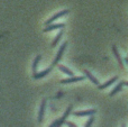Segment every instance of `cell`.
Listing matches in <instances>:
<instances>
[{"label": "cell", "mask_w": 128, "mask_h": 127, "mask_svg": "<svg viewBox=\"0 0 128 127\" xmlns=\"http://www.w3.org/2000/svg\"><path fill=\"white\" fill-rule=\"evenodd\" d=\"M62 36H63V32L61 30V32H58V34L56 35V37H55V40H53V43H52V47H55L56 45H58V43L60 42V40L62 38Z\"/></svg>", "instance_id": "obj_13"}, {"label": "cell", "mask_w": 128, "mask_h": 127, "mask_svg": "<svg viewBox=\"0 0 128 127\" xmlns=\"http://www.w3.org/2000/svg\"><path fill=\"white\" fill-rule=\"evenodd\" d=\"M124 86H125V84H124V81H122V82H119V83H118V84L115 87V89H114L109 94V96L112 97V96H115L116 94H118L119 91H122V87H124Z\"/></svg>", "instance_id": "obj_10"}, {"label": "cell", "mask_w": 128, "mask_h": 127, "mask_svg": "<svg viewBox=\"0 0 128 127\" xmlns=\"http://www.w3.org/2000/svg\"><path fill=\"white\" fill-rule=\"evenodd\" d=\"M68 12H70V11H68V10H63V11H61V12H58V14H56V15H54L52 18H50L48 20H46V22H45V25H47V26H48V25H51L53 22H55L56 19H58V18L63 17V16H65V15H68Z\"/></svg>", "instance_id": "obj_1"}, {"label": "cell", "mask_w": 128, "mask_h": 127, "mask_svg": "<svg viewBox=\"0 0 128 127\" xmlns=\"http://www.w3.org/2000/svg\"><path fill=\"white\" fill-rule=\"evenodd\" d=\"M72 112V106H70V107H68V109H66V112H64V115H63V117H62V118L66 119V118H68V115H70V112Z\"/></svg>", "instance_id": "obj_17"}, {"label": "cell", "mask_w": 128, "mask_h": 127, "mask_svg": "<svg viewBox=\"0 0 128 127\" xmlns=\"http://www.w3.org/2000/svg\"><path fill=\"white\" fill-rule=\"evenodd\" d=\"M66 125H68V127H78L74 123H72V122H68V123H66Z\"/></svg>", "instance_id": "obj_18"}, {"label": "cell", "mask_w": 128, "mask_h": 127, "mask_svg": "<svg viewBox=\"0 0 128 127\" xmlns=\"http://www.w3.org/2000/svg\"><path fill=\"white\" fill-rule=\"evenodd\" d=\"M58 69H60L61 71L63 72V73L68 74V76H73V72L71 71V70H68V68H65L64 65H58Z\"/></svg>", "instance_id": "obj_14"}, {"label": "cell", "mask_w": 128, "mask_h": 127, "mask_svg": "<svg viewBox=\"0 0 128 127\" xmlns=\"http://www.w3.org/2000/svg\"><path fill=\"white\" fill-rule=\"evenodd\" d=\"M52 68H53V65L52 66H50L48 69H46V70H44V71H42V72H40V73H35V74H33V78L34 79H42V78H44L45 76H47V74L51 72V70H52Z\"/></svg>", "instance_id": "obj_6"}, {"label": "cell", "mask_w": 128, "mask_h": 127, "mask_svg": "<svg viewBox=\"0 0 128 127\" xmlns=\"http://www.w3.org/2000/svg\"><path fill=\"white\" fill-rule=\"evenodd\" d=\"M40 58H42V56L37 55V56H36V58L34 60V63H33V72H34V74L37 73V65H38V63H40Z\"/></svg>", "instance_id": "obj_12"}, {"label": "cell", "mask_w": 128, "mask_h": 127, "mask_svg": "<svg viewBox=\"0 0 128 127\" xmlns=\"http://www.w3.org/2000/svg\"><path fill=\"white\" fill-rule=\"evenodd\" d=\"M84 76H71L68 79H63L61 80V83L62 84H66V83H72V82H79V81H83L84 80Z\"/></svg>", "instance_id": "obj_4"}, {"label": "cell", "mask_w": 128, "mask_h": 127, "mask_svg": "<svg viewBox=\"0 0 128 127\" xmlns=\"http://www.w3.org/2000/svg\"><path fill=\"white\" fill-rule=\"evenodd\" d=\"M124 84H125V86H127V87H128V81H124Z\"/></svg>", "instance_id": "obj_19"}, {"label": "cell", "mask_w": 128, "mask_h": 127, "mask_svg": "<svg viewBox=\"0 0 128 127\" xmlns=\"http://www.w3.org/2000/svg\"><path fill=\"white\" fill-rule=\"evenodd\" d=\"M117 80H118V76H115V78L110 79V80H109V81H107V82H106V83H104V84H100L98 89H100V90H104V89H106V88L110 87L111 84H114V83H115Z\"/></svg>", "instance_id": "obj_8"}, {"label": "cell", "mask_w": 128, "mask_h": 127, "mask_svg": "<svg viewBox=\"0 0 128 127\" xmlns=\"http://www.w3.org/2000/svg\"><path fill=\"white\" fill-rule=\"evenodd\" d=\"M66 46H68V42H64L63 44H62V46H61L60 51H58V55H56L55 60H54V62H53V65H56V64H58V62H60V60H61V58H62V56H63V53H64V51H65Z\"/></svg>", "instance_id": "obj_2"}, {"label": "cell", "mask_w": 128, "mask_h": 127, "mask_svg": "<svg viewBox=\"0 0 128 127\" xmlns=\"http://www.w3.org/2000/svg\"><path fill=\"white\" fill-rule=\"evenodd\" d=\"M64 122H65V119L64 118H61V119H58L56 122H54L53 124H52L50 127H61L64 124Z\"/></svg>", "instance_id": "obj_15"}, {"label": "cell", "mask_w": 128, "mask_h": 127, "mask_svg": "<svg viewBox=\"0 0 128 127\" xmlns=\"http://www.w3.org/2000/svg\"><path fill=\"white\" fill-rule=\"evenodd\" d=\"M112 52H114V54H115V56H116V58H117V61H118V63H119V65L120 66H124V62H122V56H120V54H119V52H118V50H117V47L114 45L112 46Z\"/></svg>", "instance_id": "obj_9"}, {"label": "cell", "mask_w": 128, "mask_h": 127, "mask_svg": "<svg viewBox=\"0 0 128 127\" xmlns=\"http://www.w3.org/2000/svg\"><path fill=\"white\" fill-rule=\"evenodd\" d=\"M122 127H126V124H122Z\"/></svg>", "instance_id": "obj_21"}, {"label": "cell", "mask_w": 128, "mask_h": 127, "mask_svg": "<svg viewBox=\"0 0 128 127\" xmlns=\"http://www.w3.org/2000/svg\"><path fill=\"white\" fill-rule=\"evenodd\" d=\"M83 72H84V74H86V78L89 79V80L91 81V82H92V83H94V84H97V86H100V84H99V81H98L97 79H96L94 76H93L92 74H91L90 72L88 71V70H84Z\"/></svg>", "instance_id": "obj_11"}, {"label": "cell", "mask_w": 128, "mask_h": 127, "mask_svg": "<svg viewBox=\"0 0 128 127\" xmlns=\"http://www.w3.org/2000/svg\"><path fill=\"white\" fill-rule=\"evenodd\" d=\"M93 123H94V117L91 116L90 119H89V120L86 123V126H84V127H91V125H92Z\"/></svg>", "instance_id": "obj_16"}, {"label": "cell", "mask_w": 128, "mask_h": 127, "mask_svg": "<svg viewBox=\"0 0 128 127\" xmlns=\"http://www.w3.org/2000/svg\"><path fill=\"white\" fill-rule=\"evenodd\" d=\"M63 27H65V24H52L45 27L44 32L47 33V32H52V30H55V29H62Z\"/></svg>", "instance_id": "obj_5"}, {"label": "cell", "mask_w": 128, "mask_h": 127, "mask_svg": "<svg viewBox=\"0 0 128 127\" xmlns=\"http://www.w3.org/2000/svg\"><path fill=\"white\" fill-rule=\"evenodd\" d=\"M125 62H126L127 64H128V58H126V60H125Z\"/></svg>", "instance_id": "obj_20"}, {"label": "cell", "mask_w": 128, "mask_h": 127, "mask_svg": "<svg viewBox=\"0 0 128 127\" xmlns=\"http://www.w3.org/2000/svg\"><path fill=\"white\" fill-rule=\"evenodd\" d=\"M96 112H97L96 109H90V110H83V112H75L73 115L76 117H84V116H93Z\"/></svg>", "instance_id": "obj_3"}, {"label": "cell", "mask_w": 128, "mask_h": 127, "mask_svg": "<svg viewBox=\"0 0 128 127\" xmlns=\"http://www.w3.org/2000/svg\"><path fill=\"white\" fill-rule=\"evenodd\" d=\"M45 107H46V100H43V101H42V105H40V112H38V122H40V123H42V122H43V118H44Z\"/></svg>", "instance_id": "obj_7"}]
</instances>
